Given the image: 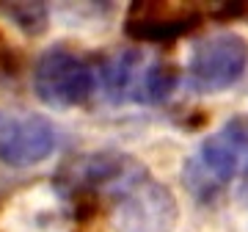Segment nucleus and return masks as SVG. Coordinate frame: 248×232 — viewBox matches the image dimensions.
<instances>
[{"mask_svg":"<svg viewBox=\"0 0 248 232\" xmlns=\"http://www.w3.org/2000/svg\"><path fill=\"white\" fill-rule=\"evenodd\" d=\"M110 224L116 232H174L179 205L171 188L135 163L110 188Z\"/></svg>","mask_w":248,"mask_h":232,"instance_id":"f257e3e1","label":"nucleus"},{"mask_svg":"<svg viewBox=\"0 0 248 232\" xmlns=\"http://www.w3.org/2000/svg\"><path fill=\"white\" fill-rule=\"evenodd\" d=\"M248 69V39L237 31L204 36L193 45L187 75L196 91L215 94L234 86Z\"/></svg>","mask_w":248,"mask_h":232,"instance_id":"f03ea898","label":"nucleus"},{"mask_svg":"<svg viewBox=\"0 0 248 232\" xmlns=\"http://www.w3.org/2000/svg\"><path fill=\"white\" fill-rule=\"evenodd\" d=\"M94 69L66 47H50L33 66V91L50 108L83 105L94 94Z\"/></svg>","mask_w":248,"mask_h":232,"instance_id":"7ed1b4c3","label":"nucleus"},{"mask_svg":"<svg viewBox=\"0 0 248 232\" xmlns=\"http://www.w3.org/2000/svg\"><path fill=\"white\" fill-rule=\"evenodd\" d=\"M55 149V127L42 114L0 111V161L11 169H28L47 161Z\"/></svg>","mask_w":248,"mask_h":232,"instance_id":"20e7f679","label":"nucleus"},{"mask_svg":"<svg viewBox=\"0 0 248 232\" xmlns=\"http://www.w3.org/2000/svg\"><path fill=\"white\" fill-rule=\"evenodd\" d=\"M202 22H204V14L199 6L143 0V3H133L127 9L124 31L135 42L163 45V42H174L179 36H187Z\"/></svg>","mask_w":248,"mask_h":232,"instance_id":"39448f33","label":"nucleus"},{"mask_svg":"<svg viewBox=\"0 0 248 232\" xmlns=\"http://www.w3.org/2000/svg\"><path fill=\"white\" fill-rule=\"evenodd\" d=\"M248 149V116L240 114L232 122L223 125V130H218L215 135L204 138L202 152L196 163L202 166V171L213 180L215 185H226L240 169V158Z\"/></svg>","mask_w":248,"mask_h":232,"instance_id":"423d86ee","label":"nucleus"},{"mask_svg":"<svg viewBox=\"0 0 248 232\" xmlns=\"http://www.w3.org/2000/svg\"><path fill=\"white\" fill-rule=\"evenodd\" d=\"M0 17L28 36H42L50 25V9L45 3H0Z\"/></svg>","mask_w":248,"mask_h":232,"instance_id":"0eeeda50","label":"nucleus"},{"mask_svg":"<svg viewBox=\"0 0 248 232\" xmlns=\"http://www.w3.org/2000/svg\"><path fill=\"white\" fill-rule=\"evenodd\" d=\"M177 86V69L171 64H152L149 69L141 75V86H138V99L146 102H160L166 99Z\"/></svg>","mask_w":248,"mask_h":232,"instance_id":"6e6552de","label":"nucleus"},{"mask_svg":"<svg viewBox=\"0 0 248 232\" xmlns=\"http://www.w3.org/2000/svg\"><path fill=\"white\" fill-rule=\"evenodd\" d=\"M135 66H138V55L133 53H119L105 64L102 78H105V86L113 97H122L124 91L130 89V83L135 78Z\"/></svg>","mask_w":248,"mask_h":232,"instance_id":"1a4fd4ad","label":"nucleus"},{"mask_svg":"<svg viewBox=\"0 0 248 232\" xmlns=\"http://www.w3.org/2000/svg\"><path fill=\"white\" fill-rule=\"evenodd\" d=\"M17 66H19V58L14 53V47L9 45V39L0 33V78H11L17 75Z\"/></svg>","mask_w":248,"mask_h":232,"instance_id":"9d476101","label":"nucleus"}]
</instances>
